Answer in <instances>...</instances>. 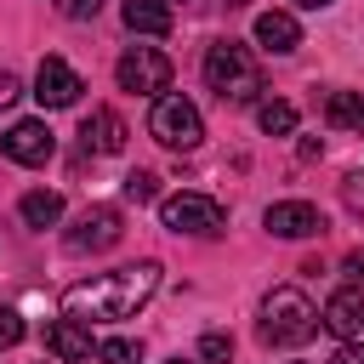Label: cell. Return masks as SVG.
Instances as JSON below:
<instances>
[{"instance_id": "6da1fadb", "label": "cell", "mask_w": 364, "mask_h": 364, "mask_svg": "<svg viewBox=\"0 0 364 364\" xmlns=\"http://www.w3.org/2000/svg\"><path fill=\"white\" fill-rule=\"evenodd\" d=\"M159 290V262H131L97 279H80L63 290V318L74 324H119L136 307H148V296Z\"/></svg>"}, {"instance_id": "7a4b0ae2", "label": "cell", "mask_w": 364, "mask_h": 364, "mask_svg": "<svg viewBox=\"0 0 364 364\" xmlns=\"http://www.w3.org/2000/svg\"><path fill=\"white\" fill-rule=\"evenodd\" d=\"M205 85H210L222 102H233V108L256 102V97H262V63H256V51L239 46V40H216V46L205 51Z\"/></svg>"}, {"instance_id": "3957f363", "label": "cell", "mask_w": 364, "mask_h": 364, "mask_svg": "<svg viewBox=\"0 0 364 364\" xmlns=\"http://www.w3.org/2000/svg\"><path fill=\"white\" fill-rule=\"evenodd\" d=\"M262 341L267 347H301V341H313V330H318V307L296 290V284H273L267 296H262Z\"/></svg>"}, {"instance_id": "277c9868", "label": "cell", "mask_w": 364, "mask_h": 364, "mask_svg": "<svg viewBox=\"0 0 364 364\" xmlns=\"http://www.w3.org/2000/svg\"><path fill=\"white\" fill-rule=\"evenodd\" d=\"M148 136H159L165 148L188 154V148L205 142V119H199V108H193L182 91H165V97H154V108H148Z\"/></svg>"}, {"instance_id": "5b68a950", "label": "cell", "mask_w": 364, "mask_h": 364, "mask_svg": "<svg viewBox=\"0 0 364 364\" xmlns=\"http://www.w3.org/2000/svg\"><path fill=\"white\" fill-rule=\"evenodd\" d=\"M159 222H165L171 233L216 239V233L228 228V210H222V199H210V193H171V199H159Z\"/></svg>"}, {"instance_id": "8992f818", "label": "cell", "mask_w": 364, "mask_h": 364, "mask_svg": "<svg viewBox=\"0 0 364 364\" xmlns=\"http://www.w3.org/2000/svg\"><path fill=\"white\" fill-rule=\"evenodd\" d=\"M114 80H119V91L165 97V85H171V57H165L159 46H131V51L114 63Z\"/></svg>"}, {"instance_id": "52a82bcc", "label": "cell", "mask_w": 364, "mask_h": 364, "mask_svg": "<svg viewBox=\"0 0 364 364\" xmlns=\"http://www.w3.org/2000/svg\"><path fill=\"white\" fill-rule=\"evenodd\" d=\"M119 233H125L119 205H85V210H80V222L63 233V245L85 256V250H108V245H119Z\"/></svg>"}, {"instance_id": "ba28073f", "label": "cell", "mask_w": 364, "mask_h": 364, "mask_svg": "<svg viewBox=\"0 0 364 364\" xmlns=\"http://www.w3.org/2000/svg\"><path fill=\"white\" fill-rule=\"evenodd\" d=\"M262 228L273 239H318L324 233V210L307 205V199H279V205L262 210Z\"/></svg>"}, {"instance_id": "9c48e42d", "label": "cell", "mask_w": 364, "mask_h": 364, "mask_svg": "<svg viewBox=\"0 0 364 364\" xmlns=\"http://www.w3.org/2000/svg\"><path fill=\"white\" fill-rule=\"evenodd\" d=\"M0 154L17 159V165H46V159L57 154V136H51L46 119H17V125L0 136Z\"/></svg>"}, {"instance_id": "30bf717a", "label": "cell", "mask_w": 364, "mask_h": 364, "mask_svg": "<svg viewBox=\"0 0 364 364\" xmlns=\"http://www.w3.org/2000/svg\"><path fill=\"white\" fill-rule=\"evenodd\" d=\"M80 74L63 63V57H46L40 63V74H34V97H40V108H74L80 102Z\"/></svg>"}, {"instance_id": "8fae6325", "label": "cell", "mask_w": 364, "mask_h": 364, "mask_svg": "<svg viewBox=\"0 0 364 364\" xmlns=\"http://www.w3.org/2000/svg\"><path fill=\"white\" fill-rule=\"evenodd\" d=\"M318 324H324L330 336H341V341H358V336H364V290H358V284L336 290V296L324 301Z\"/></svg>"}, {"instance_id": "7c38bea8", "label": "cell", "mask_w": 364, "mask_h": 364, "mask_svg": "<svg viewBox=\"0 0 364 364\" xmlns=\"http://www.w3.org/2000/svg\"><path fill=\"white\" fill-rule=\"evenodd\" d=\"M46 353H51L57 364H80V358H91L97 347H91V330H85V324L51 318V324H46Z\"/></svg>"}, {"instance_id": "4fadbf2b", "label": "cell", "mask_w": 364, "mask_h": 364, "mask_svg": "<svg viewBox=\"0 0 364 364\" xmlns=\"http://www.w3.org/2000/svg\"><path fill=\"white\" fill-rule=\"evenodd\" d=\"M80 136H85V148H91V154H119L131 131H125V119H119L114 108H91V114H85V125H80Z\"/></svg>"}, {"instance_id": "5bb4252c", "label": "cell", "mask_w": 364, "mask_h": 364, "mask_svg": "<svg viewBox=\"0 0 364 364\" xmlns=\"http://www.w3.org/2000/svg\"><path fill=\"white\" fill-rule=\"evenodd\" d=\"M256 46L273 51V57H284V51L301 46V23H296L290 11H262V17H256Z\"/></svg>"}, {"instance_id": "9a60e30c", "label": "cell", "mask_w": 364, "mask_h": 364, "mask_svg": "<svg viewBox=\"0 0 364 364\" xmlns=\"http://www.w3.org/2000/svg\"><path fill=\"white\" fill-rule=\"evenodd\" d=\"M119 17H125L131 34H171V6L165 0H125Z\"/></svg>"}, {"instance_id": "2e32d148", "label": "cell", "mask_w": 364, "mask_h": 364, "mask_svg": "<svg viewBox=\"0 0 364 364\" xmlns=\"http://www.w3.org/2000/svg\"><path fill=\"white\" fill-rule=\"evenodd\" d=\"M17 216H23L28 228H57V222H63V193H51V188H28V193L17 199Z\"/></svg>"}, {"instance_id": "e0dca14e", "label": "cell", "mask_w": 364, "mask_h": 364, "mask_svg": "<svg viewBox=\"0 0 364 364\" xmlns=\"http://www.w3.org/2000/svg\"><path fill=\"white\" fill-rule=\"evenodd\" d=\"M324 119H330L336 131H358V136H364V97H358V91H330V97H324Z\"/></svg>"}, {"instance_id": "ac0fdd59", "label": "cell", "mask_w": 364, "mask_h": 364, "mask_svg": "<svg viewBox=\"0 0 364 364\" xmlns=\"http://www.w3.org/2000/svg\"><path fill=\"white\" fill-rule=\"evenodd\" d=\"M256 125H262L267 136H290V131H296V102H284V97L256 102Z\"/></svg>"}, {"instance_id": "d6986e66", "label": "cell", "mask_w": 364, "mask_h": 364, "mask_svg": "<svg viewBox=\"0 0 364 364\" xmlns=\"http://www.w3.org/2000/svg\"><path fill=\"white\" fill-rule=\"evenodd\" d=\"M97 358H102V364H136V358H142V341L108 336V341H97Z\"/></svg>"}, {"instance_id": "ffe728a7", "label": "cell", "mask_w": 364, "mask_h": 364, "mask_svg": "<svg viewBox=\"0 0 364 364\" xmlns=\"http://www.w3.org/2000/svg\"><path fill=\"white\" fill-rule=\"evenodd\" d=\"M125 199H131V205H148V199H159V176L136 165V171L125 176Z\"/></svg>"}, {"instance_id": "44dd1931", "label": "cell", "mask_w": 364, "mask_h": 364, "mask_svg": "<svg viewBox=\"0 0 364 364\" xmlns=\"http://www.w3.org/2000/svg\"><path fill=\"white\" fill-rule=\"evenodd\" d=\"M199 358H205V364H228V358H233V336H228V330H205V336H199Z\"/></svg>"}, {"instance_id": "7402d4cb", "label": "cell", "mask_w": 364, "mask_h": 364, "mask_svg": "<svg viewBox=\"0 0 364 364\" xmlns=\"http://www.w3.org/2000/svg\"><path fill=\"white\" fill-rule=\"evenodd\" d=\"M17 341H23V318H17V307H0V353Z\"/></svg>"}, {"instance_id": "603a6c76", "label": "cell", "mask_w": 364, "mask_h": 364, "mask_svg": "<svg viewBox=\"0 0 364 364\" xmlns=\"http://www.w3.org/2000/svg\"><path fill=\"white\" fill-rule=\"evenodd\" d=\"M341 199H347V210H353V216H364V171H347Z\"/></svg>"}, {"instance_id": "cb8c5ba5", "label": "cell", "mask_w": 364, "mask_h": 364, "mask_svg": "<svg viewBox=\"0 0 364 364\" xmlns=\"http://www.w3.org/2000/svg\"><path fill=\"white\" fill-rule=\"evenodd\" d=\"M51 6H57L68 23H85V17H97V6H102V0H51Z\"/></svg>"}, {"instance_id": "d4e9b609", "label": "cell", "mask_w": 364, "mask_h": 364, "mask_svg": "<svg viewBox=\"0 0 364 364\" xmlns=\"http://www.w3.org/2000/svg\"><path fill=\"white\" fill-rule=\"evenodd\" d=\"M17 97H23V80H17L11 68H0V114H6V108H11Z\"/></svg>"}, {"instance_id": "484cf974", "label": "cell", "mask_w": 364, "mask_h": 364, "mask_svg": "<svg viewBox=\"0 0 364 364\" xmlns=\"http://www.w3.org/2000/svg\"><path fill=\"white\" fill-rule=\"evenodd\" d=\"M341 273H347V284H358V290H364V250H353V256L341 262Z\"/></svg>"}, {"instance_id": "4316f807", "label": "cell", "mask_w": 364, "mask_h": 364, "mask_svg": "<svg viewBox=\"0 0 364 364\" xmlns=\"http://www.w3.org/2000/svg\"><path fill=\"white\" fill-rule=\"evenodd\" d=\"M330 364H364V347H358V341H341V347L330 353Z\"/></svg>"}, {"instance_id": "83f0119b", "label": "cell", "mask_w": 364, "mask_h": 364, "mask_svg": "<svg viewBox=\"0 0 364 364\" xmlns=\"http://www.w3.org/2000/svg\"><path fill=\"white\" fill-rule=\"evenodd\" d=\"M301 11H324V6H336V0H296Z\"/></svg>"}, {"instance_id": "f1b7e54d", "label": "cell", "mask_w": 364, "mask_h": 364, "mask_svg": "<svg viewBox=\"0 0 364 364\" xmlns=\"http://www.w3.org/2000/svg\"><path fill=\"white\" fill-rule=\"evenodd\" d=\"M228 6H245V0H228Z\"/></svg>"}, {"instance_id": "f546056e", "label": "cell", "mask_w": 364, "mask_h": 364, "mask_svg": "<svg viewBox=\"0 0 364 364\" xmlns=\"http://www.w3.org/2000/svg\"><path fill=\"white\" fill-rule=\"evenodd\" d=\"M171 364H188V358H171Z\"/></svg>"}, {"instance_id": "4dcf8cb0", "label": "cell", "mask_w": 364, "mask_h": 364, "mask_svg": "<svg viewBox=\"0 0 364 364\" xmlns=\"http://www.w3.org/2000/svg\"><path fill=\"white\" fill-rule=\"evenodd\" d=\"M165 6H171V0H165Z\"/></svg>"}]
</instances>
